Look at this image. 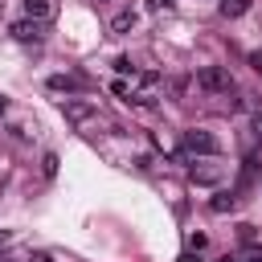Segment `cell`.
<instances>
[{
  "instance_id": "obj_5",
  "label": "cell",
  "mask_w": 262,
  "mask_h": 262,
  "mask_svg": "<svg viewBox=\"0 0 262 262\" xmlns=\"http://www.w3.org/2000/svg\"><path fill=\"white\" fill-rule=\"evenodd\" d=\"M25 16L49 25V20H53V4H49V0H25Z\"/></svg>"
},
{
  "instance_id": "obj_6",
  "label": "cell",
  "mask_w": 262,
  "mask_h": 262,
  "mask_svg": "<svg viewBox=\"0 0 262 262\" xmlns=\"http://www.w3.org/2000/svg\"><path fill=\"white\" fill-rule=\"evenodd\" d=\"M49 90H82V78H66V74H57V78H49Z\"/></svg>"
},
{
  "instance_id": "obj_13",
  "label": "cell",
  "mask_w": 262,
  "mask_h": 262,
  "mask_svg": "<svg viewBox=\"0 0 262 262\" xmlns=\"http://www.w3.org/2000/svg\"><path fill=\"white\" fill-rule=\"evenodd\" d=\"M147 8H172V0H147Z\"/></svg>"
},
{
  "instance_id": "obj_3",
  "label": "cell",
  "mask_w": 262,
  "mask_h": 262,
  "mask_svg": "<svg viewBox=\"0 0 262 262\" xmlns=\"http://www.w3.org/2000/svg\"><path fill=\"white\" fill-rule=\"evenodd\" d=\"M61 115H66V123H86V119H94V102H86V98H66V102H61Z\"/></svg>"
},
{
  "instance_id": "obj_18",
  "label": "cell",
  "mask_w": 262,
  "mask_h": 262,
  "mask_svg": "<svg viewBox=\"0 0 262 262\" xmlns=\"http://www.w3.org/2000/svg\"><path fill=\"white\" fill-rule=\"evenodd\" d=\"M221 262H237V258H229V254H225V258H221Z\"/></svg>"
},
{
  "instance_id": "obj_4",
  "label": "cell",
  "mask_w": 262,
  "mask_h": 262,
  "mask_svg": "<svg viewBox=\"0 0 262 262\" xmlns=\"http://www.w3.org/2000/svg\"><path fill=\"white\" fill-rule=\"evenodd\" d=\"M41 33H45V25H41V20H29V16L12 25V37H16V41H41Z\"/></svg>"
},
{
  "instance_id": "obj_12",
  "label": "cell",
  "mask_w": 262,
  "mask_h": 262,
  "mask_svg": "<svg viewBox=\"0 0 262 262\" xmlns=\"http://www.w3.org/2000/svg\"><path fill=\"white\" fill-rule=\"evenodd\" d=\"M180 262H201V258H196V250H184V254H180Z\"/></svg>"
},
{
  "instance_id": "obj_11",
  "label": "cell",
  "mask_w": 262,
  "mask_h": 262,
  "mask_svg": "<svg viewBox=\"0 0 262 262\" xmlns=\"http://www.w3.org/2000/svg\"><path fill=\"white\" fill-rule=\"evenodd\" d=\"M250 66H254V74H262V53H250Z\"/></svg>"
},
{
  "instance_id": "obj_8",
  "label": "cell",
  "mask_w": 262,
  "mask_h": 262,
  "mask_svg": "<svg viewBox=\"0 0 262 262\" xmlns=\"http://www.w3.org/2000/svg\"><path fill=\"white\" fill-rule=\"evenodd\" d=\"M131 25H135V12H131V8H127V12H119V16L111 20V29H115V33H127Z\"/></svg>"
},
{
  "instance_id": "obj_10",
  "label": "cell",
  "mask_w": 262,
  "mask_h": 262,
  "mask_svg": "<svg viewBox=\"0 0 262 262\" xmlns=\"http://www.w3.org/2000/svg\"><path fill=\"white\" fill-rule=\"evenodd\" d=\"M45 176H57V156H53V151L45 156Z\"/></svg>"
},
{
  "instance_id": "obj_14",
  "label": "cell",
  "mask_w": 262,
  "mask_h": 262,
  "mask_svg": "<svg viewBox=\"0 0 262 262\" xmlns=\"http://www.w3.org/2000/svg\"><path fill=\"white\" fill-rule=\"evenodd\" d=\"M29 262H53L49 254H29Z\"/></svg>"
},
{
  "instance_id": "obj_15",
  "label": "cell",
  "mask_w": 262,
  "mask_h": 262,
  "mask_svg": "<svg viewBox=\"0 0 262 262\" xmlns=\"http://www.w3.org/2000/svg\"><path fill=\"white\" fill-rule=\"evenodd\" d=\"M254 131H258V135H262V111H258V115H254Z\"/></svg>"
},
{
  "instance_id": "obj_1",
  "label": "cell",
  "mask_w": 262,
  "mask_h": 262,
  "mask_svg": "<svg viewBox=\"0 0 262 262\" xmlns=\"http://www.w3.org/2000/svg\"><path fill=\"white\" fill-rule=\"evenodd\" d=\"M196 86L205 94H229L233 90V78H229L225 66H205V70H196Z\"/></svg>"
},
{
  "instance_id": "obj_7",
  "label": "cell",
  "mask_w": 262,
  "mask_h": 262,
  "mask_svg": "<svg viewBox=\"0 0 262 262\" xmlns=\"http://www.w3.org/2000/svg\"><path fill=\"white\" fill-rule=\"evenodd\" d=\"M250 8V0H221V16H242Z\"/></svg>"
},
{
  "instance_id": "obj_19",
  "label": "cell",
  "mask_w": 262,
  "mask_h": 262,
  "mask_svg": "<svg viewBox=\"0 0 262 262\" xmlns=\"http://www.w3.org/2000/svg\"><path fill=\"white\" fill-rule=\"evenodd\" d=\"M4 106H8V102H4V98H0V115H4Z\"/></svg>"
},
{
  "instance_id": "obj_17",
  "label": "cell",
  "mask_w": 262,
  "mask_h": 262,
  "mask_svg": "<svg viewBox=\"0 0 262 262\" xmlns=\"http://www.w3.org/2000/svg\"><path fill=\"white\" fill-rule=\"evenodd\" d=\"M246 262H262V254H250V258H246Z\"/></svg>"
},
{
  "instance_id": "obj_9",
  "label": "cell",
  "mask_w": 262,
  "mask_h": 262,
  "mask_svg": "<svg viewBox=\"0 0 262 262\" xmlns=\"http://www.w3.org/2000/svg\"><path fill=\"white\" fill-rule=\"evenodd\" d=\"M209 209H213V213H229V209H233V196H229V192H217V196L209 201Z\"/></svg>"
},
{
  "instance_id": "obj_2",
  "label": "cell",
  "mask_w": 262,
  "mask_h": 262,
  "mask_svg": "<svg viewBox=\"0 0 262 262\" xmlns=\"http://www.w3.org/2000/svg\"><path fill=\"white\" fill-rule=\"evenodd\" d=\"M184 151H188V156H217V151H221V143H217L209 131L192 127V131H184Z\"/></svg>"
},
{
  "instance_id": "obj_16",
  "label": "cell",
  "mask_w": 262,
  "mask_h": 262,
  "mask_svg": "<svg viewBox=\"0 0 262 262\" xmlns=\"http://www.w3.org/2000/svg\"><path fill=\"white\" fill-rule=\"evenodd\" d=\"M0 246H8V233H4V229H0Z\"/></svg>"
}]
</instances>
